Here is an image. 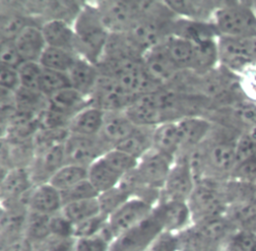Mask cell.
Returning a JSON list of instances; mask_svg holds the SVG:
<instances>
[{"label":"cell","instance_id":"cell-40","mask_svg":"<svg viewBox=\"0 0 256 251\" xmlns=\"http://www.w3.org/2000/svg\"><path fill=\"white\" fill-rule=\"evenodd\" d=\"M70 87L72 85L68 74L46 70L42 68L40 80V91L46 98H50L57 92Z\"/></svg>","mask_w":256,"mask_h":251},{"label":"cell","instance_id":"cell-56","mask_svg":"<svg viewBox=\"0 0 256 251\" xmlns=\"http://www.w3.org/2000/svg\"><path fill=\"white\" fill-rule=\"evenodd\" d=\"M252 4H253V8H254V10H255V12H256V2H252Z\"/></svg>","mask_w":256,"mask_h":251},{"label":"cell","instance_id":"cell-50","mask_svg":"<svg viewBox=\"0 0 256 251\" xmlns=\"http://www.w3.org/2000/svg\"><path fill=\"white\" fill-rule=\"evenodd\" d=\"M146 251H179V240L177 234L162 232L150 244Z\"/></svg>","mask_w":256,"mask_h":251},{"label":"cell","instance_id":"cell-54","mask_svg":"<svg viewBox=\"0 0 256 251\" xmlns=\"http://www.w3.org/2000/svg\"><path fill=\"white\" fill-rule=\"evenodd\" d=\"M2 251H36V245L24 236L2 244Z\"/></svg>","mask_w":256,"mask_h":251},{"label":"cell","instance_id":"cell-31","mask_svg":"<svg viewBox=\"0 0 256 251\" xmlns=\"http://www.w3.org/2000/svg\"><path fill=\"white\" fill-rule=\"evenodd\" d=\"M29 211L2 208L0 242L4 244L25 236V226Z\"/></svg>","mask_w":256,"mask_h":251},{"label":"cell","instance_id":"cell-43","mask_svg":"<svg viewBox=\"0 0 256 251\" xmlns=\"http://www.w3.org/2000/svg\"><path fill=\"white\" fill-rule=\"evenodd\" d=\"M114 240L113 234H110L106 224L100 234L76 239L74 251H110V244Z\"/></svg>","mask_w":256,"mask_h":251},{"label":"cell","instance_id":"cell-23","mask_svg":"<svg viewBox=\"0 0 256 251\" xmlns=\"http://www.w3.org/2000/svg\"><path fill=\"white\" fill-rule=\"evenodd\" d=\"M14 42L24 62H40L48 46L40 24H31L24 28Z\"/></svg>","mask_w":256,"mask_h":251},{"label":"cell","instance_id":"cell-53","mask_svg":"<svg viewBox=\"0 0 256 251\" xmlns=\"http://www.w3.org/2000/svg\"><path fill=\"white\" fill-rule=\"evenodd\" d=\"M241 83L246 98L256 102V68H248L243 72Z\"/></svg>","mask_w":256,"mask_h":251},{"label":"cell","instance_id":"cell-12","mask_svg":"<svg viewBox=\"0 0 256 251\" xmlns=\"http://www.w3.org/2000/svg\"><path fill=\"white\" fill-rule=\"evenodd\" d=\"M154 206L138 198H130L108 219V228L114 239L132 230L152 214Z\"/></svg>","mask_w":256,"mask_h":251},{"label":"cell","instance_id":"cell-33","mask_svg":"<svg viewBox=\"0 0 256 251\" xmlns=\"http://www.w3.org/2000/svg\"><path fill=\"white\" fill-rule=\"evenodd\" d=\"M121 178L102 158L88 168V180L98 194L119 185Z\"/></svg>","mask_w":256,"mask_h":251},{"label":"cell","instance_id":"cell-3","mask_svg":"<svg viewBox=\"0 0 256 251\" xmlns=\"http://www.w3.org/2000/svg\"><path fill=\"white\" fill-rule=\"evenodd\" d=\"M72 26L76 38L78 55L98 64L110 32L104 24L96 6L84 4Z\"/></svg>","mask_w":256,"mask_h":251},{"label":"cell","instance_id":"cell-19","mask_svg":"<svg viewBox=\"0 0 256 251\" xmlns=\"http://www.w3.org/2000/svg\"><path fill=\"white\" fill-rule=\"evenodd\" d=\"M134 128L136 125L125 111L104 112L102 128L98 136L113 149L120 145Z\"/></svg>","mask_w":256,"mask_h":251},{"label":"cell","instance_id":"cell-10","mask_svg":"<svg viewBox=\"0 0 256 251\" xmlns=\"http://www.w3.org/2000/svg\"><path fill=\"white\" fill-rule=\"evenodd\" d=\"M160 89L136 98L125 110L136 126L156 128L159 124L168 122Z\"/></svg>","mask_w":256,"mask_h":251},{"label":"cell","instance_id":"cell-47","mask_svg":"<svg viewBox=\"0 0 256 251\" xmlns=\"http://www.w3.org/2000/svg\"><path fill=\"white\" fill-rule=\"evenodd\" d=\"M224 251H256V234L236 230Z\"/></svg>","mask_w":256,"mask_h":251},{"label":"cell","instance_id":"cell-13","mask_svg":"<svg viewBox=\"0 0 256 251\" xmlns=\"http://www.w3.org/2000/svg\"><path fill=\"white\" fill-rule=\"evenodd\" d=\"M196 185V180L187 160H177L172 166L160 200L187 202Z\"/></svg>","mask_w":256,"mask_h":251},{"label":"cell","instance_id":"cell-15","mask_svg":"<svg viewBox=\"0 0 256 251\" xmlns=\"http://www.w3.org/2000/svg\"><path fill=\"white\" fill-rule=\"evenodd\" d=\"M142 64L151 79L162 88L170 86L184 72L174 64L162 44L146 52Z\"/></svg>","mask_w":256,"mask_h":251},{"label":"cell","instance_id":"cell-25","mask_svg":"<svg viewBox=\"0 0 256 251\" xmlns=\"http://www.w3.org/2000/svg\"><path fill=\"white\" fill-rule=\"evenodd\" d=\"M172 60L181 70L196 72L198 66V42L170 36L162 44Z\"/></svg>","mask_w":256,"mask_h":251},{"label":"cell","instance_id":"cell-51","mask_svg":"<svg viewBox=\"0 0 256 251\" xmlns=\"http://www.w3.org/2000/svg\"><path fill=\"white\" fill-rule=\"evenodd\" d=\"M230 179L256 183V158L238 162L232 172Z\"/></svg>","mask_w":256,"mask_h":251},{"label":"cell","instance_id":"cell-44","mask_svg":"<svg viewBox=\"0 0 256 251\" xmlns=\"http://www.w3.org/2000/svg\"><path fill=\"white\" fill-rule=\"evenodd\" d=\"M18 72L22 88L40 91V80L42 72V66L40 62H23Z\"/></svg>","mask_w":256,"mask_h":251},{"label":"cell","instance_id":"cell-2","mask_svg":"<svg viewBox=\"0 0 256 251\" xmlns=\"http://www.w3.org/2000/svg\"><path fill=\"white\" fill-rule=\"evenodd\" d=\"M236 232L226 215L194 222L177 234L179 251H224Z\"/></svg>","mask_w":256,"mask_h":251},{"label":"cell","instance_id":"cell-38","mask_svg":"<svg viewBox=\"0 0 256 251\" xmlns=\"http://www.w3.org/2000/svg\"><path fill=\"white\" fill-rule=\"evenodd\" d=\"M50 217L49 215L29 211L25 226V237L34 244L50 238Z\"/></svg>","mask_w":256,"mask_h":251},{"label":"cell","instance_id":"cell-27","mask_svg":"<svg viewBox=\"0 0 256 251\" xmlns=\"http://www.w3.org/2000/svg\"><path fill=\"white\" fill-rule=\"evenodd\" d=\"M104 118V111L90 104L72 118L68 125V132L76 136H98Z\"/></svg>","mask_w":256,"mask_h":251},{"label":"cell","instance_id":"cell-9","mask_svg":"<svg viewBox=\"0 0 256 251\" xmlns=\"http://www.w3.org/2000/svg\"><path fill=\"white\" fill-rule=\"evenodd\" d=\"M134 100L115 78L102 74L90 96L91 104L104 112L125 111Z\"/></svg>","mask_w":256,"mask_h":251},{"label":"cell","instance_id":"cell-14","mask_svg":"<svg viewBox=\"0 0 256 251\" xmlns=\"http://www.w3.org/2000/svg\"><path fill=\"white\" fill-rule=\"evenodd\" d=\"M2 2L0 6V36L2 40H14L24 28L31 24H40L27 10L25 4Z\"/></svg>","mask_w":256,"mask_h":251},{"label":"cell","instance_id":"cell-35","mask_svg":"<svg viewBox=\"0 0 256 251\" xmlns=\"http://www.w3.org/2000/svg\"><path fill=\"white\" fill-rule=\"evenodd\" d=\"M78 57L76 54L66 50L46 46L40 60V64L46 70L68 74Z\"/></svg>","mask_w":256,"mask_h":251},{"label":"cell","instance_id":"cell-29","mask_svg":"<svg viewBox=\"0 0 256 251\" xmlns=\"http://www.w3.org/2000/svg\"><path fill=\"white\" fill-rule=\"evenodd\" d=\"M72 88L90 98L94 87L100 76L98 68L83 57H78L72 68L68 72Z\"/></svg>","mask_w":256,"mask_h":251},{"label":"cell","instance_id":"cell-52","mask_svg":"<svg viewBox=\"0 0 256 251\" xmlns=\"http://www.w3.org/2000/svg\"><path fill=\"white\" fill-rule=\"evenodd\" d=\"M0 86L2 89L16 93L21 88V80L17 68L0 66Z\"/></svg>","mask_w":256,"mask_h":251},{"label":"cell","instance_id":"cell-22","mask_svg":"<svg viewBox=\"0 0 256 251\" xmlns=\"http://www.w3.org/2000/svg\"><path fill=\"white\" fill-rule=\"evenodd\" d=\"M170 36L192 42L218 40L220 34L213 21L202 22L177 17L172 24Z\"/></svg>","mask_w":256,"mask_h":251},{"label":"cell","instance_id":"cell-30","mask_svg":"<svg viewBox=\"0 0 256 251\" xmlns=\"http://www.w3.org/2000/svg\"><path fill=\"white\" fill-rule=\"evenodd\" d=\"M91 104L90 98L78 92L74 88L63 89L49 98V106L54 111L72 118Z\"/></svg>","mask_w":256,"mask_h":251},{"label":"cell","instance_id":"cell-45","mask_svg":"<svg viewBox=\"0 0 256 251\" xmlns=\"http://www.w3.org/2000/svg\"><path fill=\"white\" fill-rule=\"evenodd\" d=\"M108 217L104 214H98L94 217H91L87 220H84L78 224H74V237L76 239L93 237L100 234L104 226L108 224Z\"/></svg>","mask_w":256,"mask_h":251},{"label":"cell","instance_id":"cell-55","mask_svg":"<svg viewBox=\"0 0 256 251\" xmlns=\"http://www.w3.org/2000/svg\"><path fill=\"white\" fill-rule=\"evenodd\" d=\"M243 38H244V42L246 46L248 55L252 62V66H256V34Z\"/></svg>","mask_w":256,"mask_h":251},{"label":"cell","instance_id":"cell-7","mask_svg":"<svg viewBox=\"0 0 256 251\" xmlns=\"http://www.w3.org/2000/svg\"><path fill=\"white\" fill-rule=\"evenodd\" d=\"M100 18L110 34H125L140 14V2L106 0L96 4Z\"/></svg>","mask_w":256,"mask_h":251},{"label":"cell","instance_id":"cell-42","mask_svg":"<svg viewBox=\"0 0 256 251\" xmlns=\"http://www.w3.org/2000/svg\"><path fill=\"white\" fill-rule=\"evenodd\" d=\"M130 198V196L119 185L112 188V190L102 192L98 196L100 213L108 218L112 214H114L119 208H121Z\"/></svg>","mask_w":256,"mask_h":251},{"label":"cell","instance_id":"cell-24","mask_svg":"<svg viewBox=\"0 0 256 251\" xmlns=\"http://www.w3.org/2000/svg\"><path fill=\"white\" fill-rule=\"evenodd\" d=\"M63 208L61 192L50 183L36 185L31 190L28 200V209L44 215H54Z\"/></svg>","mask_w":256,"mask_h":251},{"label":"cell","instance_id":"cell-49","mask_svg":"<svg viewBox=\"0 0 256 251\" xmlns=\"http://www.w3.org/2000/svg\"><path fill=\"white\" fill-rule=\"evenodd\" d=\"M0 44H2V46H0V61H2V66L18 70L24 60L19 54L17 48H16L14 40H2Z\"/></svg>","mask_w":256,"mask_h":251},{"label":"cell","instance_id":"cell-39","mask_svg":"<svg viewBox=\"0 0 256 251\" xmlns=\"http://www.w3.org/2000/svg\"><path fill=\"white\" fill-rule=\"evenodd\" d=\"M224 192L230 205L234 202H248L256 206V183L230 179L224 182Z\"/></svg>","mask_w":256,"mask_h":251},{"label":"cell","instance_id":"cell-6","mask_svg":"<svg viewBox=\"0 0 256 251\" xmlns=\"http://www.w3.org/2000/svg\"><path fill=\"white\" fill-rule=\"evenodd\" d=\"M34 186L28 168H14L2 175V208L29 211V196Z\"/></svg>","mask_w":256,"mask_h":251},{"label":"cell","instance_id":"cell-4","mask_svg":"<svg viewBox=\"0 0 256 251\" xmlns=\"http://www.w3.org/2000/svg\"><path fill=\"white\" fill-rule=\"evenodd\" d=\"M224 182L211 179L196 182L194 192L187 200L192 224L226 215L230 202L224 192Z\"/></svg>","mask_w":256,"mask_h":251},{"label":"cell","instance_id":"cell-34","mask_svg":"<svg viewBox=\"0 0 256 251\" xmlns=\"http://www.w3.org/2000/svg\"><path fill=\"white\" fill-rule=\"evenodd\" d=\"M226 216L234 226L236 230L256 234V206L248 202L230 204Z\"/></svg>","mask_w":256,"mask_h":251},{"label":"cell","instance_id":"cell-32","mask_svg":"<svg viewBox=\"0 0 256 251\" xmlns=\"http://www.w3.org/2000/svg\"><path fill=\"white\" fill-rule=\"evenodd\" d=\"M154 130L155 128L136 126L134 132L116 148L140 160L144 155L153 149Z\"/></svg>","mask_w":256,"mask_h":251},{"label":"cell","instance_id":"cell-28","mask_svg":"<svg viewBox=\"0 0 256 251\" xmlns=\"http://www.w3.org/2000/svg\"><path fill=\"white\" fill-rule=\"evenodd\" d=\"M168 8L180 18L194 21H213L214 14L223 2H189V0H166Z\"/></svg>","mask_w":256,"mask_h":251},{"label":"cell","instance_id":"cell-41","mask_svg":"<svg viewBox=\"0 0 256 251\" xmlns=\"http://www.w3.org/2000/svg\"><path fill=\"white\" fill-rule=\"evenodd\" d=\"M102 158L120 177H123L136 168L138 164V160L118 148H113L108 151L102 156Z\"/></svg>","mask_w":256,"mask_h":251},{"label":"cell","instance_id":"cell-8","mask_svg":"<svg viewBox=\"0 0 256 251\" xmlns=\"http://www.w3.org/2000/svg\"><path fill=\"white\" fill-rule=\"evenodd\" d=\"M110 149L100 136H83L68 132L64 142L66 164L89 168Z\"/></svg>","mask_w":256,"mask_h":251},{"label":"cell","instance_id":"cell-21","mask_svg":"<svg viewBox=\"0 0 256 251\" xmlns=\"http://www.w3.org/2000/svg\"><path fill=\"white\" fill-rule=\"evenodd\" d=\"M153 149L176 162L182 151V136L178 121H168L155 128Z\"/></svg>","mask_w":256,"mask_h":251},{"label":"cell","instance_id":"cell-5","mask_svg":"<svg viewBox=\"0 0 256 251\" xmlns=\"http://www.w3.org/2000/svg\"><path fill=\"white\" fill-rule=\"evenodd\" d=\"M220 36L242 38L256 34V12L253 4L223 2L213 17Z\"/></svg>","mask_w":256,"mask_h":251},{"label":"cell","instance_id":"cell-16","mask_svg":"<svg viewBox=\"0 0 256 251\" xmlns=\"http://www.w3.org/2000/svg\"><path fill=\"white\" fill-rule=\"evenodd\" d=\"M153 215L166 232L178 234L192 224V216L187 202L160 200Z\"/></svg>","mask_w":256,"mask_h":251},{"label":"cell","instance_id":"cell-1","mask_svg":"<svg viewBox=\"0 0 256 251\" xmlns=\"http://www.w3.org/2000/svg\"><path fill=\"white\" fill-rule=\"evenodd\" d=\"M241 134L234 130L214 123L204 142L180 158L187 160L196 182L202 179L230 180L238 164L236 144Z\"/></svg>","mask_w":256,"mask_h":251},{"label":"cell","instance_id":"cell-37","mask_svg":"<svg viewBox=\"0 0 256 251\" xmlns=\"http://www.w3.org/2000/svg\"><path fill=\"white\" fill-rule=\"evenodd\" d=\"M61 212L74 224H78L100 214V209L98 198H95L66 204L63 206Z\"/></svg>","mask_w":256,"mask_h":251},{"label":"cell","instance_id":"cell-48","mask_svg":"<svg viewBox=\"0 0 256 251\" xmlns=\"http://www.w3.org/2000/svg\"><path fill=\"white\" fill-rule=\"evenodd\" d=\"M50 228L51 236L59 238H74V224L68 220L60 211L50 217Z\"/></svg>","mask_w":256,"mask_h":251},{"label":"cell","instance_id":"cell-11","mask_svg":"<svg viewBox=\"0 0 256 251\" xmlns=\"http://www.w3.org/2000/svg\"><path fill=\"white\" fill-rule=\"evenodd\" d=\"M162 232L164 230L152 212L146 220L117 237L110 251H146Z\"/></svg>","mask_w":256,"mask_h":251},{"label":"cell","instance_id":"cell-17","mask_svg":"<svg viewBox=\"0 0 256 251\" xmlns=\"http://www.w3.org/2000/svg\"><path fill=\"white\" fill-rule=\"evenodd\" d=\"M174 160L152 149L138 160L136 172L142 181L155 190H164Z\"/></svg>","mask_w":256,"mask_h":251},{"label":"cell","instance_id":"cell-26","mask_svg":"<svg viewBox=\"0 0 256 251\" xmlns=\"http://www.w3.org/2000/svg\"><path fill=\"white\" fill-rule=\"evenodd\" d=\"M48 46L76 53V38L72 24L61 20H50L42 24Z\"/></svg>","mask_w":256,"mask_h":251},{"label":"cell","instance_id":"cell-20","mask_svg":"<svg viewBox=\"0 0 256 251\" xmlns=\"http://www.w3.org/2000/svg\"><path fill=\"white\" fill-rule=\"evenodd\" d=\"M178 122L182 136V151L178 158H180L204 142L213 130L214 123L204 117H186Z\"/></svg>","mask_w":256,"mask_h":251},{"label":"cell","instance_id":"cell-36","mask_svg":"<svg viewBox=\"0 0 256 251\" xmlns=\"http://www.w3.org/2000/svg\"><path fill=\"white\" fill-rule=\"evenodd\" d=\"M87 179L88 168L66 164L55 172L49 183L62 192Z\"/></svg>","mask_w":256,"mask_h":251},{"label":"cell","instance_id":"cell-46","mask_svg":"<svg viewBox=\"0 0 256 251\" xmlns=\"http://www.w3.org/2000/svg\"><path fill=\"white\" fill-rule=\"evenodd\" d=\"M98 192H96L95 188L89 182V180H85L81 183L74 185L70 190L62 192L61 196L63 200V206L66 204L78 202V200H84L89 198H95L98 196Z\"/></svg>","mask_w":256,"mask_h":251},{"label":"cell","instance_id":"cell-18","mask_svg":"<svg viewBox=\"0 0 256 251\" xmlns=\"http://www.w3.org/2000/svg\"><path fill=\"white\" fill-rule=\"evenodd\" d=\"M218 54L219 66L236 74L245 72L252 66L243 38L220 36L218 38Z\"/></svg>","mask_w":256,"mask_h":251}]
</instances>
